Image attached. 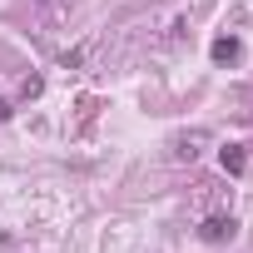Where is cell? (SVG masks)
<instances>
[{"mask_svg":"<svg viewBox=\"0 0 253 253\" xmlns=\"http://www.w3.org/2000/svg\"><path fill=\"white\" fill-rule=\"evenodd\" d=\"M218 159H223V169H228V174H243V169H248V154H243L238 144H228V149H223Z\"/></svg>","mask_w":253,"mask_h":253,"instance_id":"7a4b0ae2","label":"cell"},{"mask_svg":"<svg viewBox=\"0 0 253 253\" xmlns=\"http://www.w3.org/2000/svg\"><path fill=\"white\" fill-rule=\"evenodd\" d=\"M233 233H238L233 218H209V223H204V243H228Z\"/></svg>","mask_w":253,"mask_h":253,"instance_id":"6da1fadb","label":"cell"},{"mask_svg":"<svg viewBox=\"0 0 253 253\" xmlns=\"http://www.w3.org/2000/svg\"><path fill=\"white\" fill-rule=\"evenodd\" d=\"M238 55V40H213V60H233Z\"/></svg>","mask_w":253,"mask_h":253,"instance_id":"3957f363","label":"cell"}]
</instances>
